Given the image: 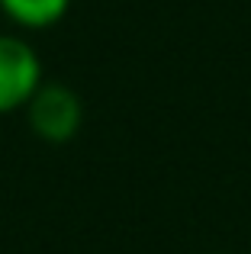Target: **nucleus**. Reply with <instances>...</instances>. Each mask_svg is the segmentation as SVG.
<instances>
[{
    "instance_id": "7ed1b4c3",
    "label": "nucleus",
    "mask_w": 251,
    "mask_h": 254,
    "mask_svg": "<svg viewBox=\"0 0 251 254\" xmlns=\"http://www.w3.org/2000/svg\"><path fill=\"white\" fill-rule=\"evenodd\" d=\"M71 0H0V10L10 23L23 29H49L68 13Z\"/></svg>"
},
{
    "instance_id": "f257e3e1",
    "label": "nucleus",
    "mask_w": 251,
    "mask_h": 254,
    "mask_svg": "<svg viewBox=\"0 0 251 254\" xmlns=\"http://www.w3.org/2000/svg\"><path fill=\"white\" fill-rule=\"evenodd\" d=\"M23 110H26V119H29L32 135L45 145L71 142L84 126L81 93L62 81H42Z\"/></svg>"
},
{
    "instance_id": "f03ea898",
    "label": "nucleus",
    "mask_w": 251,
    "mask_h": 254,
    "mask_svg": "<svg viewBox=\"0 0 251 254\" xmlns=\"http://www.w3.org/2000/svg\"><path fill=\"white\" fill-rule=\"evenodd\" d=\"M42 81L45 74L36 49L23 36L0 32V116L23 110Z\"/></svg>"
}]
</instances>
